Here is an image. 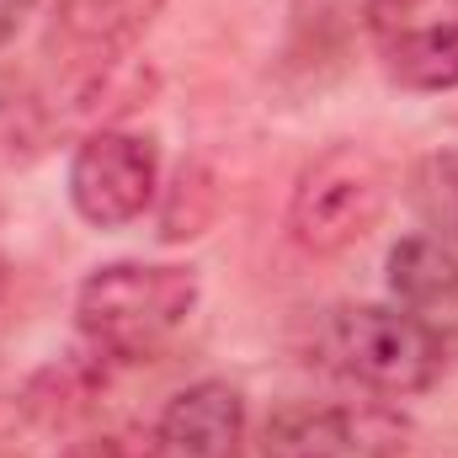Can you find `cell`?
Segmentation results:
<instances>
[{
    "instance_id": "cell-12",
    "label": "cell",
    "mask_w": 458,
    "mask_h": 458,
    "mask_svg": "<svg viewBox=\"0 0 458 458\" xmlns=\"http://www.w3.org/2000/svg\"><path fill=\"white\" fill-rule=\"evenodd\" d=\"M32 5H38V0H0V43H11V38L21 32V21L32 16Z\"/></svg>"
},
{
    "instance_id": "cell-2",
    "label": "cell",
    "mask_w": 458,
    "mask_h": 458,
    "mask_svg": "<svg viewBox=\"0 0 458 458\" xmlns=\"http://www.w3.org/2000/svg\"><path fill=\"white\" fill-rule=\"evenodd\" d=\"M389 198H394V176L368 144H331L293 182L288 234L310 256H342L346 245H357L384 219Z\"/></svg>"
},
{
    "instance_id": "cell-13",
    "label": "cell",
    "mask_w": 458,
    "mask_h": 458,
    "mask_svg": "<svg viewBox=\"0 0 458 458\" xmlns=\"http://www.w3.org/2000/svg\"><path fill=\"white\" fill-rule=\"evenodd\" d=\"M5 293H11V267L0 261V304H5Z\"/></svg>"
},
{
    "instance_id": "cell-3",
    "label": "cell",
    "mask_w": 458,
    "mask_h": 458,
    "mask_svg": "<svg viewBox=\"0 0 458 458\" xmlns=\"http://www.w3.org/2000/svg\"><path fill=\"white\" fill-rule=\"evenodd\" d=\"M320 352L342 378L373 394H389V400L432 389L448 368L443 342L421 320H411L405 310H384V304L336 310L320 326Z\"/></svg>"
},
{
    "instance_id": "cell-4",
    "label": "cell",
    "mask_w": 458,
    "mask_h": 458,
    "mask_svg": "<svg viewBox=\"0 0 458 458\" xmlns=\"http://www.w3.org/2000/svg\"><path fill=\"white\" fill-rule=\"evenodd\" d=\"M155 182H160V155H155V139L144 133L97 128L81 139L70 160V203L97 229L133 225L155 203Z\"/></svg>"
},
{
    "instance_id": "cell-14",
    "label": "cell",
    "mask_w": 458,
    "mask_h": 458,
    "mask_svg": "<svg viewBox=\"0 0 458 458\" xmlns=\"http://www.w3.org/2000/svg\"><path fill=\"white\" fill-rule=\"evenodd\" d=\"M304 458H320V454H304Z\"/></svg>"
},
{
    "instance_id": "cell-9",
    "label": "cell",
    "mask_w": 458,
    "mask_h": 458,
    "mask_svg": "<svg viewBox=\"0 0 458 458\" xmlns=\"http://www.w3.org/2000/svg\"><path fill=\"white\" fill-rule=\"evenodd\" d=\"M208 214H214V182H208V171L203 165H182L176 187H171V208L160 214V234L165 240H192V234H203Z\"/></svg>"
},
{
    "instance_id": "cell-10",
    "label": "cell",
    "mask_w": 458,
    "mask_h": 458,
    "mask_svg": "<svg viewBox=\"0 0 458 458\" xmlns=\"http://www.w3.org/2000/svg\"><path fill=\"white\" fill-rule=\"evenodd\" d=\"M43 128L48 117L38 107V97L16 75H0V155H27L43 139Z\"/></svg>"
},
{
    "instance_id": "cell-6",
    "label": "cell",
    "mask_w": 458,
    "mask_h": 458,
    "mask_svg": "<svg viewBox=\"0 0 458 458\" xmlns=\"http://www.w3.org/2000/svg\"><path fill=\"white\" fill-rule=\"evenodd\" d=\"M245 437V400L225 378H203L182 389L155 432H149V458H234Z\"/></svg>"
},
{
    "instance_id": "cell-11",
    "label": "cell",
    "mask_w": 458,
    "mask_h": 458,
    "mask_svg": "<svg viewBox=\"0 0 458 458\" xmlns=\"http://www.w3.org/2000/svg\"><path fill=\"white\" fill-rule=\"evenodd\" d=\"M64 458H149V437H144V443H128V437H91V443H75Z\"/></svg>"
},
{
    "instance_id": "cell-1",
    "label": "cell",
    "mask_w": 458,
    "mask_h": 458,
    "mask_svg": "<svg viewBox=\"0 0 458 458\" xmlns=\"http://www.w3.org/2000/svg\"><path fill=\"white\" fill-rule=\"evenodd\" d=\"M198 310V272L155 267V261H113L97 267L75 293V326L91 352L113 362H144L171 342Z\"/></svg>"
},
{
    "instance_id": "cell-7",
    "label": "cell",
    "mask_w": 458,
    "mask_h": 458,
    "mask_svg": "<svg viewBox=\"0 0 458 458\" xmlns=\"http://www.w3.org/2000/svg\"><path fill=\"white\" fill-rule=\"evenodd\" d=\"M389 288L400 299V310L411 320H421L443 352H458V256L432 240V234H411L389 250Z\"/></svg>"
},
{
    "instance_id": "cell-8",
    "label": "cell",
    "mask_w": 458,
    "mask_h": 458,
    "mask_svg": "<svg viewBox=\"0 0 458 458\" xmlns=\"http://www.w3.org/2000/svg\"><path fill=\"white\" fill-rule=\"evenodd\" d=\"M160 5L165 0H54V48L70 64L102 70L155 27Z\"/></svg>"
},
{
    "instance_id": "cell-5",
    "label": "cell",
    "mask_w": 458,
    "mask_h": 458,
    "mask_svg": "<svg viewBox=\"0 0 458 458\" xmlns=\"http://www.w3.org/2000/svg\"><path fill=\"white\" fill-rule=\"evenodd\" d=\"M384 70L411 91L458 86V0H368Z\"/></svg>"
}]
</instances>
